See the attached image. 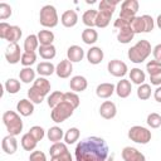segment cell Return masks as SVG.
Returning <instances> with one entry per match:
<instances>
[{
    "instance_id": "d6a6232c",
    "label": "cell",
    "mask_w": 161,
    "mask_h": 161,
    "mask_svg": "<svg viewBox=\"0 0 161 161\" xmlns=\"http://www.w3.org/2000/svg\"><path fill=\"white\" fill-rule=\"evenodd\" d=\"M33 87L39 89L42 93H44L45 96L50 92V82L45 78V77H39L33 82Z\"/></svg>"
},
{
    "instance_id": "7bdbcfd3",
    "label": "cell",
    "mask_w": 161,
    "mask_h": 161,
    "mask_svg": "<svg viewBox=\"0 0 161 161\" xmlns=\"http://www.w3.org/2000/svg\"><path fill=\"white\" fill-rule=\"evenodd\" d=\"M64 101L67 103H69L74 109L78 108L79 107V103H80V99H79L78 94L74 93V92H65L64 93Z\"/></svg>"
},
{
    "instance_id": "3957f363",
    "label": "cell",
    "mask_w": 161,
    "mask_h": 161,
    "mask_svg": "<svg viewBox=\"0 0 161 161\" xmlns=\"http://www.w3.org/2000/svg\"><path fill=\"white\" fill-rule=\"evenodd\" d=\"M3 122L11 136H18L23 131V121L15 111H6L3 114Z\"/></svg>"
},
{
    "instance_id": "db71d44e",
    "label": "cell",
    "mask_w": 161,
    "mask_h": 161,
    "mask_svg": "<svg viewBox=\"0 0 161 161\" xmlns=\"http://www.w3.org/2000/svg\"><path fill=\"white\" fill-rule=\"evenodd\" d=\"M113 25H114V28H117V29L119 30V29H122V28H127V26H130V25H131V21L118 18V19L114 20V24H113Z\"/></svg>"
},
{
    "instance_id": "30bf717a",
    "label": "cell",
    "mask_w": 161,
    "mask_h": 161,
    "mask_svg": "<svg viewBox=\"0 0 161 161\" xmlns=\"http://www.w3.org/2000/svg\"><path fill=\"white\" fill-rule=\"evenodd\" d=\"M121 155H122L123 161H146L145 155L141 151H138L137 148L131 147V146L123 147Z\"/></svg>"
},
{
    "instance_id": "83f0119b",
    "label": "cell",
    "mask_w": 161,
    "mask_h": 161,
    "mask_svg": "<svg viewBox=\"0 0 161 161\" xmlns=\"http://www.w3.org/2000/svg\"><path fill=\"white\" fill-rule=\"evenodd\" d=\"M130 80L137 86H141L145 83L146 80V74L142 69L140 68H132L131 72H130Z\"/></svg>"
},
{
    "instance_id": "f35d334b",
    "label": "cell",
    "mask_w": 161,
    "mask_h": 161,
    "mask_svg": "<svg viewBox=\"0 0 161 161\" xmlns=\"http://www.w3.org/2000/svg\"><path fill=\"white\" fill-rule=\"evenodd\" d=\"M131 29L135 34H140V33H145V23L142 16H135L131 21Z\"/></svg>"
},
{
    "instance_id": "f1b7e54d",
    "label": "cell",
    "mask_w": 161,
    "mask_h": 161,
    "mask_svg": "<svg viewBox=\"0 0 161 161\" xmlns=\"http://www.w3.org/2000/svg\"><path fill=\"white\" fill-rule=\"evenodd\" d=\"M54 33L52 30H40L38 33V40H39V44L40 45H52L53 42H54Z\"/></svg>"
},
{
    "instance_id": "ee69618b",
    "label": "cell",
    "mask_w": 161,
    "mask_h": 161,
    "mask_svg": "<svg viewBox=\"0 0 161 161\" xmlns=\"http://www.w3.org/2000/svg\"><path fill=\"white\" fill-rule=\"evenodd\" d=\"M148 127L151 128H158L161 126V116L156 112H151L148 116H147V119H146Z\"/></svg>"
},
{
    "instance_id": "7c38bea8",
    "label": "cell",
    "mask_w": 161,
    "mask_h": 161,
    "mask_svg": "<svg viewBox=\"0 0 161 161\" xmlns=\"http://www.w3.org/2000/svg\"><path fill=\"white\" fill-rule=\"evenodd\" d=\"M99 114L104 119H112L117 114V107L111 101H104L99 107Z\"/></svg>"
},
{
    "instance_id": "60d3db41",
    "label": "cell",
    "mask_w": 161,
    "mask_h": 161,
    "mask_svg": "<svg viewBox=\"0 0 161 161\" xmlns=\"http://www.w3.org/2000/svg\"><path fill=\"white\" fill-rule=\"evenodd\" d=\"M36 62V54L35 52H24L21 55V60L20 63L24 67H30Z\"/></svg>"
},
{
    "instance_id": "d6986e66",
    "label": "cell",
    "mask_w": 161,
    "mask_h": 161,
    "mask_svg": "<svg viewBox=\"0 0 161 161\" xmlns=\"http://www.w3.org/2000/svg\"><path fill=\"white\" fill-rule=\"evenodd\" d=\"M60 23L65 28H73L78 23V15L74 10H65L60 16Z\"/></svg>"
},
{
    "instance_id": "ba28073f",
    "label": "cell",
    "mask_w": 161,
    "mask_h": 161,
    "mask_svg": "<svg viewBox=\"0 0 161 161\" xmlns=\"http://www.w3.org/2000/svg\"><path fill=\"white\" fill-rule=\"evenodd\" d=\"M107 69L109 72V74H112L113 77H117V78H121V77H125L127 74V64L119 59H112L108 62L107 64Z\"/></svg>"
},
{
    "instance_id": "603a6c76",
    "label": "cell",
    "mask_w": 161,
    "mask_h": 161,
    "mask_svg": "<svg viewBox=\"0 0 161 161\" xmlns=\"http://www.w3.org/2000/svg\"><path fill=\"white\" fill-rule=\"evenodd\" d=\"M133 36H135V33L132 31L131 26H127V28H122L118 30L117 40L122 44H128L131 43V40H133Z\"/></svg>"
},
{
    "instance_id": "277c9868",
    "label": "cell",
    "mask_w": 161,
    "mask_h": 161,
    "mask_svg": "<svg viewBox=\"0 0 161 161\" xmlns=\"http://www.w3.org/2000/svg\"><path fill=\"white\" fill-rule=\"evenodd\" d=\"M59 18L57 9L53 5H44L39 13V23L44 28H54L58 25Z\"/></svg>"
},
{
    "instance_id": "f6af8a7d",
    "label": "cell",
    "mask_w": 161,
    "mask_h": 161,
    "mask_svg": "<svg viewBox=\"0 0 161 161\" xmlns=\"http://www.w3.org/2000/svg\"><path fill=\"white\" fill-rule=\"evenodd\" d=\"M118 0H102L98 5V10H107V11H114Z\"/></svg>"
},
{
    "instance_id": "6f0895ef",
    "label": "cell",
    "mask_w": 161,
    "mask_h": 161,
    "mask_svg": "<svg viewBox=\"0 0 161 161\" xmlns=\"http://www.w3.org/2000/svg\"><path fill=\"white\" fill-rule=\"evenodd\" d=\"M153 98H155L156 102L161 103V86L155 89V92H153Z\"/></svg>"
},
{
    "instance_id": "5b68a950",
    "label": "cell",
    "mask_w": 161,
    "mask_h": 161,
    "mask_svg": "<svg viewBox=\"0 0 161 161\" xmlns=\"http://www.w3.org/2000/svg\"><path fill=\"white\" fill-rule=\"evenodd\" d=\"M74 112V108L67 103L65 101H63L62 103H59L57 107H54L50 112V117L53 119V122L55 123H62L64 122L65 119H68Z\"/></svg>"
},
{
    "instance_id": "9c48e42d",
    "label": "cell",
    "mask_w": 161,
    "mask_h": 161,
    "mask_svg": "<svg viewBox=\"0 0 161 161\" xmlns=\"http://www.w3.org/2000/svg\"><path fill=\"white\" fill-rule=\"evenodd\" d=\"M21 52H20V47L18 43L14 44H9V47L5 50V58L8 60L9 64H16L21 60Z\"/></svg>"
},
{
    "instance_id": "6da1fadb",
    "label": "cell",
    "mask_w": 161,
    "mask_h": 161,
    "mask_svg": "<svg viewBox=\"0 0 161 161\" xmlns=\"http://www.w3.org/2000/svg\"><path fill=\"white\" fill-rule=\"evenodd\" d=\"M108 145L102 137L91 136L79 141L74 150L75 161H106Z\"/></svg>"
},
{
    "instance_id": "7402d4cb",
    "label": "cell",
    "mask_w": 161,
    "mask_h": 161,
    "mask_svg": "<svg viewBox=\"0 0 161 161\" xmlns=\"http://www.w3.org/2000/svg\"><path fill=\"white\" fill-rule=\"evenodd\" d=\"M36 73L40 77H48V75H52L53 73H55V67L50 62H40L36 65Z\"/></svg>"
},
{
    "instance_id": "816d5d0a",
    "label": "cell",
    "mask_w": 161,
    "mask_h": 161,
    "mask_svg": "<svg viewBox=\"0 0 161 161\" xmlns=\"http://www.w3.org/2000/svg\"><path fill=\"white\" fill-rule=\"evenodd\" d=\"M50 161H73V158H72L70 152L67 150V151H64L63 153H60V155H58V156L50 157Z\"/></svg>"
},
{
    "instance_id": "ffe728a7",
    "label": "cell",
    "mask_w": 161,
    "mask_h": 161,
    "mask_svg": "<svg viewBox=\"0 0 161 161\" xmlns=\"http://www.w3.org/2000/svg\"><path fill=\"white\" fill-rule=\"evenodd\" d=\"M132 91V84L128 79H121L116 84V93L119 98H127L131 94Z\"/></svg>"
},
{
    "instance_id": "2e32d148",
    "label": "cell",
    "mask_w": 161,
    "mask_h": 161,
    "mask_svg": "<svg viewBox=\"0 0 161 161\" xmlns=\"http://www.w3.org/2000/svg\"><path fill=\"white\" fill-rule=\"evenodd\" d=\"M16 111L20 116H24V117L31 116L34 112V103L30 99L23 98L16 103Z\"/></svg>"
},
{
    "instance_id": "b9f144b4",
    "label": "cell",
    "mask_w": 161,
    "mask_h": 161,
    "mask_svg": "<svg viewBox=\"0 0 161 161\" xmlns=\"http://www.w3.org/2000/svg\"><path fill=\"white\" fill-rule=\"evenodd\" d=\"M68 147H67V143H63V142H55L50 146L49 148V155L50 157H54V156H58L60 153H63L64 151H67Z\"/></svg>"
},
{
    "instance_id": "f5cc1de1",
    "label": "cell",
    "mask_w": 161,
    "mask_h": 161,
    "mask_svg": "<svg viewBox=\"0 0 161 161\" xmlns=\"http://www.w3.org/2000/svg\"><path fill=\"white\" fill-rule=\"evenodd\" d=\"M150 82H151V84L160 87V86H161V70H158V72L151 74V75H150Z\"/></svg>"
},
{
    "instance_id": "680465c9",
    "label": "cell",
    "mask_w": 161,
    "mask_h": 161,
    "mask_svg": "<svg viewBox=\"0 0 161 161\" xmlns=\"http://www.w3.org/2000/svg\"><path fill=\"white\" fill-rule=\"evenodd\" d=\"M156 24H157V26L161 29V14L157 16V19H156Z\"/></svg>"
},
{
    "instance_id": "f907efd6",
    "label": "cell",
    "mask_w": 161,
    "mask_h": 161,
    "mask_svg": "<svg viewBox=\"0 0 161 161\" xmlns=\"http://www.w3.org/2000/svg\"><path fill=\"white\" fill-rule=\"evenodd\" d=\"M29 161H47V156L43 151H31Z\"/></svg>"
},
{
    "instance_id": "1f68e13d",
    "label": "cell",
    "mask_w": 161,
    "mask_h": 161,
    "mask_svg": "<svg viewBox=\"0 0 161 161\" xmlns=\"http://www.w3.org/2000/svg\"><path fill=\"white\" fill-rule=\"evenodd\" d=\"M19 78H20V80L23 83L29 84L30 82L35 80V70L31 69V67H24L19 72Z\"/></svg>"
},
{
    "instance_id": "52a82bcc",
    "label": "cell",
    "mask_w": 161,
    "mask_h": 161,
    "mask_svg": "<svg viewBox=\"0 0 161 161\" xmlns=\"http://www.w3.org/2000/svg\"><path fill=\"white\" fill-rule=\"evenodd\" d=\"M138 8H140V4L137 0H125L121 4V11H119L118 18L132 21V19L136 16L138 11Z\"/></svg>"
},
{
    "instance_id": "5bb4252c",
    "label": "cell",
    "mask_w": 161,
    "mask_h": 161,
    "mask_svg": "<svg viewBox=\"0 0 161 161\" xmlns=\"http://www.w3.org/2000/svg\"><path fill=\"white\" fill-rule=\"evenodd\" d=\"M69 87H70L72 92H74V93L83 92L87 89L88 82H87L86 77H83V75H74L69 80Z\"/></svg>"
},
{
    "instance_id": "d4e9b609",
    "label": "cell",
    "mask_w": 161,
    "mask_h": 161,
    "mask_svg": "<svg viewBox=\"0 0 161 161\" xmlns=\"http://www.w3.org/2000/svg\"><path fill=\"white\" fill-rule=\"evenodd\" d=\"M21 34H23V31L18 25H11L5 35V40H8L10 44L18 43V40H20V38H21Z\"/></svg>"
},
{
    "instance_id": "681fc988",
    "label": "cell",
    "mask_w": 161,
    "mask_h": 161,
    "mask_svg": "<svg viewBox=\"0 0 161 161\" xmlns=\"http://www.w3.org/2000/svg\"><path fill=\"white\" fill-rule=\"evenodd\" d=\"M142 19H143V23H145V33H150L153 30V26H155V20L152 19L151 15H142Z\"/></svg>"
},
{
    "instance_id": "cb8c5ba5",
    "label": "cell",
    "mask_w": 161,
    "mask_h": 161,
    "mask_svg": "<svg viewBox=\"0 0 161 161\" xmlns=\"http://www.w3.org/2000/svg\"><path fill=\"white\" fill-rule=\"evenodd\" d=\"M47 137L50 142L55 143V142H60L62 138H64V132L60 127L58 126H53L47 131Z\"/></svg>"
},
{
    "instance_id": "836d02e7",
    "label": "cell",
    "mask_w": 161,
    "mask_h": 161,
    "mask_svg": "<svg viewBox=\"0 0 161 161\" xmlns=\"http://www.w3.org/2000/svg\"><path fill=\"white\" fill-rule=\"evenodd\" d=\"M20 142H21V147L25 151H34L35 147H36V143H38V141H35V138L29 132L25 133V135H23Z\"/></svg>"
},
{
    "instance_id": "4316f807",
    "label": "cell",
    "mask_w": 161,
    "mask_h": 161,
    "mask_svg": "<svg viewBox=\"0 0 161 161\" xmlns=\"http://www.w3.org/2000/svg\"><path fill=\"white\" fill-rule=\"evenodd\" d=\"M97 14H98V11L94 10V9L86 10L84 14H83V16H82V21H83V24H84L87 28H93V26H96Z\"/></svg>"
},
{
    "instance_id": "8d00e7d4",
    "label": "cell",
    "mask_w": 161,
    "mask_h": 161,
    "mask_svg": "<svg viewBox=\"0 0 161 161\" xmlns=\"http://www.w3.org/2000/svg\"><path fill=\"white\" fill-rule=\"evenodd\" d=\"M28 97H29V99H30L34 104H40V103L44 101L45 94L42 93L39 89H36V88H34V87H30V88L28 89Z\"/></svg>"
},
{
    "instance_id": "bcb514c9",
    "label": "cell",
    "mask_w": 161,
    "mask_h": 161,
    "mask_svg": "<svg viewBox=\"0 0 161 161\" xmlns=\"http://www.w3.org/2000/svg\"><path fill=\"white\" fill-rule=\"evenodd\" d=\"M29 133L35 138V141H42L43 138H44V136H45V131H44V128L43 127H40V126H33L30 130H29Z\"/></svg>"
},
{
    "instance_id": "9a60e30c",
    "label": "cell",
    "mask_w": 161,
    "mask_h": 161,
    "mask_svg": "<svg viewBox=\"0 0 161 161\" xmlns=\"http://www.w3.org/2000/svg\"><path fill=\"white\" fill-rule=\"evenodd\" d=\"M114 92H116V86H114L113 83H108V82L101 83V84H98L97 88H96V94H97V97H98V98H103V99L109 98Z\"/></svg>"
},
{
    "instance_id": "484cf974",
    "label": "cell",
    "mask_w": 161,
    "mask_h": 161,
    "mask_svg": "<svg viewBox=\"0 0 161 161\" xmlns=\"http://www.w3.org/2000/svg\"><path fill=\"white\" fill-rule=\"evenodd\" d=\"M82 40H83V43H86L88 45L94 44L98 40V33H97V30H94L93 28H86L82 31Z\"/></svg>"
},
{
    "instance_id": "4dcf8cb0",
    "label": "cell",
    "mask_w": 161,
    "mask_h": 161,
    "mask_svg": "<svg viewBox=\"0 0 161 161\" xmlns=\"http://www.w3.org/2000/svg\"><path fill=\"white\" fill-rule=\"evenodd\" d=\"M38 52H39V55L45 60L53 59L55 57V54H57V49H55V47L53 44L52 45H40Z\"/></svg>"
},
{
    "instance_id": "8fae6325",
    "label": "cell",
    "mask_w": 161,
    "mask_h": 161,
    "mask_svg": "<svg viewBox=\"0 0 161 161\" xmlns=\"http://www.w3.org/2000/svg\"><path fill=\"white\" fill-rule=\"evenodd\" d=\"M72 72H73V64H72V62L68 60V59L60 60V62L57 64V67H55V74H57L59 78H63V79L70 77Z\"/></svg>"
},
{
    "instance_id": "e0dca14e",
    "label": "cell",
    "mask_w": 161,
    "mask_h": 161,
    "mask_svg": "<svg viewBox=\"0 0 161 161\" xmlns=\"http://www.w3.org/2000/svg\"><path fill=\"white\" fill-rule=\"evenodd\" d=\"M84 57V50L79 45H70L67 49V59L70 60L72 63H78L83 59Z\"/></svg>"
},
{
    "instance_id": "4fadbf2b",
    "label": "cell",
    "mask_w": 161,
    "mask_h": 161,
    "mask_svg": "<svg viewBox=\"0 0 161 161\" xmlns=\"http://www.w3.org/2000/svg\"><path fill=\"white\" fill-rule=\"evenodd\" d=\"M1 148L6 155H14L18 150V141L15 136H11V135L5 136L1 141Z\"/></svg>"
},
{
    "instance_id": "7a4b0ae2",
    "label": "cell",
    "mask_w": 161,
    "mask_h": 161,
    "mask_svg": "<svg viewBox=\"0 0 161 161\" xmlns=\"http://www.w3.org/2000/svg\"><path fill=\"white\" fill-rule=\"evenodd\" d=\"M151 52H152V48H151L150 42L146 39H141L133 47L128 49L127 57L132 63L140 64V63H143L150 57Z\"/></svg>"
},
{
    "instance_id": "8992f818",
    "label": "cell",
    "mask_w": 161,
    "mask_h": 161,
    "mask_svg": "<svg viewBox=\"0 0 161 161\" xmlns=\"http://www.w3.org/2000/svg\"><path fill=\"white\" fill-rule=\"evenodd\" d=\"M128 138L136 143H141V145H146L151 141V131L146 127H142V126H132L130 130H128V133H127Z\"/></svg>"
},
{
    "instance_id": "74e56055",
    "label": "cell",
    "mask_w": 161,
    "mask_h": 161,
    "mask_svg": "<svg viewBox=\"0 0 161 161\" xmlns=\"http://www.w3.org/2000/svg\"><path fill=\"white\" fill-rule=\"evenodd\" d=\"M21 88V84H20V80L15 79V78H9L6 82H5V91L9 93V94H16Z\"/></svg>"
},
{
    "instance_id": "11a10c76",
    "label": "cell",
    "mask_w": 161,
    "mask_h": 161,
    "mask_svg": "<svg viewBox=\"0 0 161 161\" xmlns=\"http://www.w3.org/2000/svg\"><path fill=\"white\" fill-rule=\"evenodd\" d=\"M10 24H8V23H5V21H1L0 23V38L1 39H5V35H6V33H8V30L10 29Z\"/></svg>"
},
{
    "instance_id": "f546056e",
    "label": "cell",
    "mask_w": 161,
    "mask_h": 161,
    "mask_svg": "<svg viewBox=\"0 0 161 161\" xmlns=\"http://www.w3.org/2000/svg\"><path fill=\"white\" fill-rule=\"evenodd\" d=\"M36 49H39L38 35H35V34L28 35L24 40V52H35Z\"/></svg>"
},
{
    "instance_id": "e575fe53",
    "label": "cell",
    "mask_w": 161,
    "mask_h": 161,
    "mask_svg": "<svg viewBox=\"0 0 161 161\" xmlns=\"http://www.w3.org/2000/svg\"><path fill=\"white\" fill-rule=\"evenodd\" d=\"M64 101V93L63 92H60V91H54V92H52L49 96H48V99H47V102H48V106L53 109L54 107H57L59 103H62Z\"/></svg>"
},
{
    "instance_id": "91938a15",
    "label": "cell",
    "mask_w": 161,
    "mask_h": 161,
    "mask_svg": "<svg viewBox=\"0 0 161 161\" xmlns=\"http://www.w3.org/2000/svg\"><path fill=\"white\" fill-rule=\"evenodd\" d=\"M106 161H114V156H113V153H112V155H111V156H108V157H107V160H106Z\"/></svg>"
},
{
    "instance_id": "44dd1931",
    "label": "cell",
    "mask_w": 161,
    "mask_h": 161,
    "mask_svg": "<svg viewBox=\"0 0 161 161\" xmlns=\"http://www.w3.org/2000/svg\"><path fill=\"white\" fill-rule=\"evenodd\" d=\"M112 15H113V11H107V10H98V14H97V19H96V26L97 28H106L111 23V19H112Z\"/></svg>"
},
{
    "instance_id": "d590c367",
    "label": "cell",
    "mask_w": 161,
    "mask_h": 161,
    "mask_svg": "<svg viewBox=\"0 0 161 161\" xmlns=\"http://www.w3.org/2000/svg\"><path fill=\"white\" fill-rule=\"evenodd\" d=\"M79 136H80V131L77 127H70L64 133V141H65L67 145H72V143H75L79 140Z\"/></svg>"
},
{
    "instance_id": "9f6ffc18",
    "label": "cell",
    "mask_w": 161,
    "mask_h": 161,
    "mask_svg": "<svg viewBox=\"0 0 161 161\" xmlns=\"http://www.w3.org/2000/svg\"><path fill=\"white\" fill-rule=\"evenodd\" d=\"M152 55H153L155 60L161 62V44H157V45L152 49Z\"/></svg>"
},
{
    "instance_id": "ab89813d",
    "label": "cell",
    "mask_w": 161,
    "mask_h": 161,
    "mask_svg": "<svg viewBox=\"0 0 161 161\" xmlns=\"http://www.w3.org/2000/svg\"><path fill=\"white\" fill-rule=\"evenodd\" d=\"M151 86L147 84V83H143L141 86H138L137 88V97L141 99V101H147L150 97H151Z\"/></svg>"
},
{
    "instance_id": "c3c4849f",
    "label": "cell",
    "mask_w": 161,
    "mask_h": 161,
    "mask_svg": "<svg viewBox=\"0 0 161 161\" xmlns=\"http://www.w3.org/2000/svg\"><path fill=\"white\" fill-rule=\"evenodd\" d=\"M146 70H147V73L151 75V74H153V73H156V72H158V70H161V62H157V60H150L147 64H146Z\"/></svg>"
},
{
    "instance_id": "7dc6e473",
    "label": "cell",
    "mask_w": 161,
    "mask_h": 161,
    "mask_svg": "<svg viewBox=\"0 0 161 161\" xmlns=\"http://www.w3.org/2000/svg\"><path fill=\"white\" fill-rule=\"evenodd\" d=\"M13 14V9L9 4L6 3H0V19L1 20H5L8 18H10Z\"/></svg>"
},
{
    "instance_id": "ac0fdd59",
    "label": "cell",
    "mask_w": 161,
    "mask_h": 161,
    "mask_svg": "<svg viewBox=\"0 0 161 161\" xmlns=\"http://www.w3.org/2000/svg\"><path fill=\"white\" fill-rule=\"evenodd\" d=\"M103 57H104V53L99 47H91L87 52V60L94 65L99 64L103 60Z\"/></svg>"
}]
</instances>
